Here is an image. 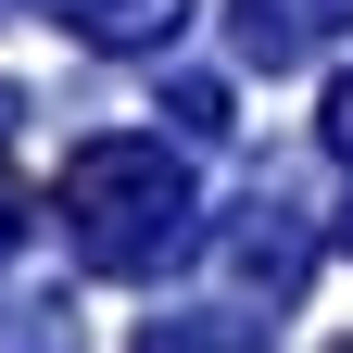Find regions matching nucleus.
I'll list each match as a JSON object with an SVG mask.
<instances>
[{
	"instance_id": "7",
	"label": "nucleus",
	"mask_w": 353,
	"mask_h": 353,
	"mask_svg": "<svg viewBox=\"0 0 353 353\" xmlns=\"http://www.w3.org/2000/svg\"><path fill=\"white\" fill-rule=\"evenodd\" d=\"M341 252H353V214H341Z\"/></svg>"
},
{
	"instance_id": "6",
	"label": "nucleus",
	"mask_w": 353,
	"mask_h": 353,
	"mask_svg": "<svg viewBox=\"0 0 353 353\" xmlns=\"http://www.w3.org/2000/svg\"><path fill=\"white\" fill-rule=\"evenodd\" d=\"M328 139H341V152H353V76H341V88H328Z\"/></svg>"
},
{
	"instance_id": "4",
	"label": "nucleus",
	"mask_w": 353,
	"mask_h": 353,
	"mask_svg": "<svg viewBox=\"0 0 353 353\" xmlns=\"http://www.w3.org/2000/svg\"><path fill=\"white\" fill-rule=\"evenodd\" d=\"M51 26L101 38V51H139V38H164V26H176V0H51Z\"/></svg>"
},
{
	"instance_id": "3",
	"label": "nucleus",
	"mask_w": 353,
	"mask_h": 353,
	"mask_svg": "<svg viewBox=\"0 0 353 353\" xmlns=\"http://www.w3.org/2000/svg\"><path fill=\"white\" fill-rule=\"evenodd\" d=\"M139 353H265V316H228V303H176V316L139 328Z\"/></svg>"
},
{
	"instance_id": "5",
	"label": "nucleus",
	"mask_w": 353,
	"mask_h": 353,
	"mask_svg": "<svg viewBox=\"0 0 353 353\" xmlns=\"http://www.w3.org/2000/svg\"><path fill=\"white\" fill-rule=\"evenodd\" d=\"M0 353H88L63 303H0Z\"/></svg>"
},
{
	"instance_id": "2",
	"label": "nucleus",
	"mask_w": 353,
	"mask_h": 353,
	"mask_svg": "<svg viewBox=\"0 0 353 353\" xmlns=\"http://www.w3.org/2000/svg\"><path fill=\"white\" fill-rule=\"evenodd\" d=\"M228 13H240V51L278 76V63L316 51V38H341V26H353V0H228Z\"/></svg>"
},
{
	"instance_id": "1",
	"label": "nucleus",
	"mask_w": 353,
	"mask_h": 353,
	"mask_svg": "<svg viewBox=\"0 0 353 353\" xmlns=\"http://www.w3.org/2000/svg\"><path fill=\"white\" fill-rule=\"evenodd\" d=\"M63 214L101 278H139V265L190 252V164H176L164 139H88L63 164Z\"/></svg>"
}]
</instances>
